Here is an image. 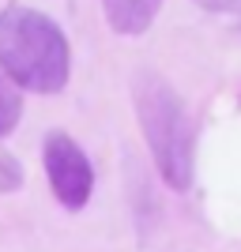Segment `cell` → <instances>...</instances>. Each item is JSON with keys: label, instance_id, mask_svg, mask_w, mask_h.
<instances>
[{"label": "cell", "instance_id": "cell-1", "mask_svg": "<svg viewBox=\"0 0 241 252\" xmlns=\"http://www.w3.org/2000/svg\"><path fill=\"white\" fill-rule=\"evenodd\" d=\"M0 72L31 94L64 91L72 75V45L61 23L38 8H8L0 15Z\"/></svg>", "mask_w": 241, "mask_h": 252}, {"label": "cell", "instance_id": "cell-2", "mask_svg": "<svg viewBox=\"0 0 241 252\" xmlns=\"http://www.w3.org/2000/svg\"><path fill=\"white\" fill-rule=\"evenodd\" d=\"M132 102H136L139 132L162 181L173 192H189L196 177V128L185 98L170 87L166 75L143 68L132 75Z\"/></svg>", "mask_w": 241, "mask_h": 252}, {"label": "cell", "instance_id": "cell-3", "mask_svg": "<svg viewBox=\"0 0 241 252\" xmlns=\"http://www.w3.org/2000/svg\"><path fill=\"white\" fill-rule=\"evenodd\" d=\"M42 166L49 189L64 211H83L95 192V166L68 132H49L42 143Z\"/></svg>", "mask_w": 241, "mask_h": 252}, {"label": "cell", "instance_id": "cell-4", "mask_svg": "<svg viewBox=\"0 0 241 252\" xmlns=\"http://www.w3.org/2000/svg\"><path fill=\"white\" fill-rule=\"evenodd\" d=\"M102 11L109 31L136 38L155 23V15L162 11V0H102Z\"/></svg>", "mask_w": 241, "mask_h": 252}, {"label": "cell", "instance_id": "cell-5", "mask_svg": "<svg viewBox=\"0 0 241 252\" xmlns=\"http://www.w3.org/2000/svg\"><path fill=\"white\" fill-rule=\"evenodd\" d=\"M19 117H23V91L0 72V139H8L15 132Z\"/></svg>", "mask_w": 241, "mask_h": 252}, {"label": "cell", "instance_id": "cell-6", "mask_svg": "<svg viewBox=\"0 0 241 252\" xmlns=\"http://www.w3.org/2000/svg\"><path fill=\"white\" fill-rule=\"evenodd\" d=\"M15 189H23V166L15 155L0 151V192H15Z\"/></svg>", "mask_w": 241, "mask_h": 252}, {"label": "cell", "instance_id": "cell-7", "mask_svg": "<svg viewBox=\"0 0 241 252\" xmlns=\"http://www.w3.org/2000/svg\"><path fill=\"white\" fill-rule=\"evenodd\" d=\"M204 11H215V15H241V0H192Z\"/></svg>", "mask_w": 241, "mask_h": 252}, {"label": "cell", "instance_id": "cell-8", "mask_svg": "<svg viewBox=\"0 0 241 252\" xmlns=\"http://www.w3.org/2000/svg\"><path fill=\"white\" fill-rule=\"evenodd\" d=\"M8 8H11V0H0V15H4Z\"/></svg>", "mask_w": 241, "mask_h": 252}]
</instances>
